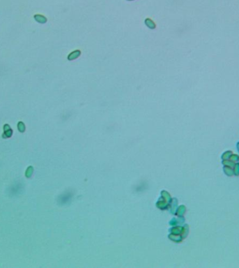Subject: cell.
Listing matches in <instances>:
<instances>
[{
    "instance_id": "cell-2",
    "label": "cell",
    "mask_w": 239,
    "mask_h": 268,
    "mask_svg": "<svg viewBox=\"0 0 239 268\" xmlns=\"http://www.w3.org/2000/svg\"><path fill=\"white\" fill-rule=\"evenodd\" d=\"M127 1H134V0H127Z\"/></svg>"
},
{
    "instance_id": "cell-1",
    "label": "cell",
    "mask_w": 239,
    "mask_h": 268,
    "mask_svg": "<svg viewBox=\"0 0 239 268\" xmlns=\"http://www.w3.org/2000/svg\"><path fill=\"white\" fill-rule=\"evenodd\" d=\"M35 19L37 20V21L41 22V23H45V22L46 21V18H45L44 16H43V15H35Z\"/></svg>"
}]
</instances>
